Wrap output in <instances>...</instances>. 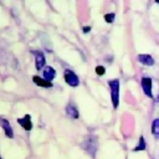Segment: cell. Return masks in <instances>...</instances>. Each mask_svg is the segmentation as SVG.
<instances>
[{
  "instance_id": "obj_1",
  "label": "cell",
  "mask_w": 159,
  "mask_h": 159,
  "mask_svg": "<svg viewBox=\"0 0 159 159\" xmlns=\"http://www.w3.org/2000/svg\"><path fill=\"white\" fill-rule=\"evenodd\" d=\"M109 87H111V99H112V104L114 108H118L119 104V81L118 80H112L108 82Z\"/></svg>"
},
{
  "instance_id": "obj_2",
  "label": "cell",
  "mask_w": 159,
  "mask_h": 159,
  "mask_svg": "<svg viewBox=\"0 0 159 159\" xmlns=\"http://www.w3.org/2000/svg\"><path fill=\"white\" fill-rule=\"evenodd\" d=\"M82 147H83V149H84L87 153H89L92 157H94V155H96V152H97V147H98L97 138H96L94 135L87 137V138L84 139Z\"/></svg>"
},
{
  "instance_id": "obj_3",
  "label": "cell",
  "mask_w": 159,
  "mask_h": 159,
  "mask_svg": "<svg viewBox=\"0 0 159 159\" xmlns=\"http://www.w3.org/2000/svg\"><path fill=\"white\" fill-rule=\"evenodd\" d=\"M63 77H65V81H66V83L68 84V86H71V87H77L78 84H80V80H78V76L73 72V71H71V70H65V72H63Z\"/></svg>"
},
{
  "instance_id": "obj_4",
  "label": "cell",
  "mask_w": 159,
  "mask_h": 159,
  "mask_svg": "<svg viewBox=\"0 0 159 159\" xmlns=\"http://www.w3.org/2000/svg\"><path fill=\"white\" fill-rule=\"evenodd\" d=\"M142 89L144 92V94H147L148 97H153V93H152V78L150 77H143L142 78Z\"/></svg>"
},
{
  "instance_id": "obj_5",
  "label": "cell",
  "mask_w": 159,
  "mask_h": 159,
  "mask_svg": "<svg viewBox=\"0 0 159 159\" xmlns=\"http://www.w3.org/2000/svg\"><path fill=\"white\" fill-rule=\"evenodd\" d=\"M66 113L70 118L72 119H77L80 117V113H78V109H77V106L73 103V102H70L67 106H66Z\"/></svg>"
},
{
  "instance_id": "obj_6",
  "label": "cell",
  "mask_w": 159,
  "mask_h": 159,
  "mask_svg": "<svg viewBox=\"0 0 159 159\" xmlns=\"http://www.w3.org/2000/svg\"><path fill=\"white\" fill-rule=\"evenodd\" d=\"M0 125L4 129L5 134L7 135V138H14V130H12V128H11V125H10V123H9L7 119L0 118Z\"/></svg>"
},
{
  "instance_id": "obj_7",
  "label": "cell",
  "mask_w": 159,
  "mask_h": 159,
  "mask_svg": "<svg viewBox=\"0 0 159 159\" xmlns=\"http://www.w3.org/2000/svg\"><path fill=\"white\" fill-rule=\"evenodd\" d=\"M34 55H35V60H36V68L42 70V67H45V63H46L45 55L41 51H34Z\"/></svg>"
},
{
  "instance_id": "obj_8",
  "label": "cell",
  "mask_w": 159,
  "mask_h": 159,
  "mask_svg": "<svg viewBox=\"0 0 159 159\" xmlns=\"http://www.w3.org/2000/svg\"><path fill=\"white\" fill-rule=\"evenodd\" d=\"M17 123L25 129V130H31L32 129V122H31V117L29 114L24 116L22 118H19L17 119Z\"/></svg>"
},
{
  "instance_id": "obj_9",
  "label": "cell",
  "mask_w": 159,
  "mask_h": 159,
  "mask_svg": "<svg viewBox=\"0 0 159 159\" xmlns=\"http://www.w3.org/2000/svg\"><path fill=\"white\" fill-rule=\"evenodd\" d=\"M32 82L35 83V84H37L39 87H45V88H51L53 84H52V82H48V81H46L45 78H41V77H39V76H34L32 77Z\"/></svg>"
},
{
  "instance_id": "obj_10",
  "label": "cell",
  "mask_w": 159,
  "mask_h": 159,
  "mask_svg": "<svg viewBox=\"0 0 159 159\" xmlns=\"http://www.w3.org/2000/svg\"><path fill=\"white\" fill-rule=\"evenodd\" d=\"M138 61L145 66H153L154 65V58L150 56V55H147V53H140L138 55Z\"/></svg>"
},
{
  "instance_id": "obj_11",
  "label": "cell",
  "mask_w": 159,
  "mask_h": 159,
  "mask_svg": "<svg viewBox=\"0 0 159 159\" xmlns=\"http://www.w3.org/2000/svg\"><path fill=\"white\" fill-rule=\"evenodd\" d=\"M56 76V71L55 68H52L51 66H45V70H43V78L48 82H51Z\"/></svg>"
},
{
  "instance_id": "obj_12",
  "label": "cell",
  "mask_w": 159,
  "mask_h": 159,
  "mask_svg": "<svg viewBox=\"0 0 159 159\" xmlns=\"http://www.w3.org/2000/svg\"><path fill=\"white\" fill-rule=\"evenodd\" d=\"M152 134L159 139V118L154 119L152 123Z\"/></svg>"
},
{
  "instance_id": "obj_13",
  "label": "cell",
  "mask_w": 159,
  "mask_h": 159,
  "mask_svg": "<svg viewBox=\"0 0 159 159\" xmlns=\"http://www.w3.org/2000/svg\"><path fill=\"white\" fill-rule=\"evenodd\" d=\"M145 147H147V144H145L144 137H143V135H140V137H139V143H138V144H137V147L133 149V152H140V150H145Z\"/></svg>"
},
{
  "instance_id": "obj_14",
  "label": "cell",
  "mask_w": 159,
  "mask_h": 159,
  "mask_svg": "<svg viewBox=\"0 0 159 159\" xmlns=\"http://www.w3.org/2000/svg\"><path fill=\"white\" fill-rule=\"evenodd\" d=\"M114 19H116V15H114L113 12H109V14H106V15H104V21H106V22H108V24L113 22V21H114Z\"/></svg>"
},
{
  "instance_id": "obj_15",
  "label": "cell",
  "mask_w": 159,
  "mask_h": 159,
  "mask_svg": "<svg viewBox=\"0 0 159 159\" xmlns=\"http://www.w3.org/2000/svg\"><path fill=\"white\" fill-rule=\"evenodd\" d=\"M96 73H97L98 76H103V75L106 73L104 66H97V67H96Z\"/></svg>"
},
{
  "instance_id": "obj_16",
  "label": "cell",
  "mask_w": 159,
  "mask_h": 159,
  "mask_svg": "<svg viewBox=\"0 0 159 159\" xmlns=\"http://www.w3.org/2000/svg\"><path fill=\"white\" fill-rule=\"evenodd\" d=\"M82 31H83L84 34H87V32L91 31V27H89V26H83V27H82Z\"/></svg>"
},
{
  "instance_id": "obj_17",
  "label": "cell",
  "mask_w": 159,
  "mask_h": 159,
  "mask_svg": "<svg viewBox=\"0 0 159 159\" xmlns=\"http://www.w3.org/2000/svg\"><path fill=\"white\" fill-rule=\"evenodd\" d=\"M157 101H158V102H159V94H158V96H157Z\"/></svg>"
},
{
  "instance_id": "obj_18",
  "label": "cell",
  "mask_w": 159,
  "mask_h": 159,
  "mask_svg": "<svg viewBox=\"0 0 159 159\" xmlns=\"http://www.w3.org/2000/svg\"><path fill=\"white\" fill-rule=\"evenodd\" d=\"M155 2H157V4H159V0H155Z\"/></svg>"
},
{
  "instance_id": "obj_19",
  "label": "cell",
  "mask_w": 159,
  "mask_h": 159,
  "mask_svg": "<svg viewBox=\"0 0 159 159\" xmlns=\"http://www.w3.org/2000/svg\"><path fill=\"white\" fill-rule=\"evenodd\" d=\"M0 159H1V158H0Z\"/></svg>"
}]
</instances>
